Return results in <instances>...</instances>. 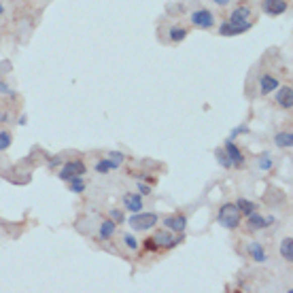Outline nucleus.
<instances>
[{
    "label": "nucleus",
    "mask_w": 293,
    "mask_h": 293,
    "mask_svg": "<svg viewBox=\"0 0 293 293\" xmlns=\"http://www.w3.org/2000/svg\"><path fill=\"white\" fill-rule=\"evenodd\" d=\"M270 223H274V219H264L261 215H257V210L255 213H251L249 215V229H264V227H268Z\"/></svg>",
    "instance_id": "nucleus-15"
},
{
    "label": "nucleus",
    "mask_w": 293,
    "mask_h": 293,
    "mask_svg": "<svg viewBox=\"0 0 293 293\" xmlns=\"http://www.w3.org/2000/svg\"><path fill=\"white\" fill-rule=\"evenodd\" d=\"M236 206H238V210H240V215H245V217H249L251 213H255V210H257V206H255L251 200H247V198L236 200Z\"/></svg>",
    "instance_id": "nucleus-20"
},
{
    "label": "nucleus",
    "mask_w": 293,
    "mask_h": 293,
    "mask_svg": "<svg viewBox=\"0 0 293 293\" xmlns=\"http://www.w3.org/2000/svg\"><path fill=\"white\" fill-rule=\"evenodd\" d=\"M251 15H253V9H251L249 5H240V7H236L234 11L229 13V22L236 24V26H247L251 30V28H253Z\"/></svg>",
    "instance_id": "nucleus-3"
},
{
    "label": "nucleus",
    "mask_w": 293,
    "mask_h": 293,
    "mask_svg": "<svg viewBox=\"0 0 293 293\" xmlns=\"http://www.w3.org/2000/svg\"><path fill=\"white\" fill-rule=\"evenodd\" d=\"M240 134H249V128L247 126H238V128H234L229 132V138H236V136H240Z\"/></svg>",
    "instance_id": "nucleus-28"
},
{
    "label": "nucleus",
    "mask_w": 293,
    "mask_h": 293,
    "mask_svg": "<svg viewBox=\"0 0 293 293\" xmlns=\"http://www.w3.org/2000/svg\"><path fill=\"white\" fill-rule=\"evenodd\" d=\"M66 183H70V185H68V189L73 191V194H83V191H85V181L81 179V177H73V179H68Z\"/></svg>",
    "instance_id": "nucleus-22"
},
{
    "label": "nucleus",
    "mask_w": 293,
    "mask_h": 293,
    "mask_svg": "<svg viewBox=\"0 0 293 293\" xmlns=\"http://www.w3.org/2000/svg\"><path fill=\"white\" fill-rule=\"evenodd\" d=\"M276 104H278L280 108L291 110V106H293V89H291V85H285V87L278 89V94H276Z\"/></svg>",
    "instance_id": "nucleus-10"
},
{
    "label": "nucleus",
    "mask_w": 293,
    "mask_h": 293,
    "mask_svg": "<svg viewBox=\"0 0 293 293\" xmlns=\"http://www.w3.org/2000/svg\"><path fill=\"white\" fill-rule=\"evenodd\" d=\"M5 121H9V113H5V110H0V124H5Z\"/></svg>",
    "instance_id": "nucleus-35"
},
{
    "label": "nucleus",
    "mask_w": 293,
    "mask_h": 293,
    "mask_svg": "<svg viewBox=\"0 0 293 293\" xmlns=\"http://www.w3.org/2000/svg\"><path fill=\"white\" fill-rule=\"evenodd\" d=\"M62 166V157H51L49 159V168H60Z\"/></svg>",
    "instance_id": "nucleus-32"
},
{
    "label": "nucleus",
    "mask_w": 293,
    "mask_h": 293,
    "mask_svg": "<svg viewBox=\"0 0 293 293\" xmlns=\"http://www.w3.org/2000/svg\"><path fill=\"white\" fill-rule=\"evenodd\" d=\"M261 9H264L266 15L276 17V15H282L287 11L289 3H287V0H264V3H261Z\"/></svg>",
    "instance_id": "nucleus-7"
},
{
    "label": "nucleus",
    "mask_w": 293,
    "mask_h": 293,
    "mask_svg": "<svg viewBox=\"0 0 293 293\" xmlns=\"http://www.w3.org/2000/svg\"><path fill=\"white\" fill-rule=\"evenodd\" d=\"M124 242H126V247L130 251H136L138 249V240L132 236V234H124Z\"/></svg>",
    "instance_id": "nucleus-26"
},
{
    "label": "nucleus",
    "mask_w": 293,
    "mask_h": 293,
    "mask_svg": "<svg viewBox=\"0 0 293 293\" xmlns=\"http://www.w3.org/2000/svg\"><path fill=\"white\" fill-rule=\"evenodd\" d=\"M213 3H215V5H219V7H227V5L231 3V0H213Z\"/></svg>",
    "instance_id": "nucleus-34"
},
{
    "label": "nucleus",
    "mask_w": 293,
    "mask_h": 293,
    "mask_svg": "<svg viewBox=\"0 0 293 293\" xmlns=\"http://www.w3.org/2000/svg\"><path fill=\"white\" fill-rule=\"evenodd\" d=\"M274 89H278V79L274 75H264L259 79V92L261 96H268L270 92H274Z\"/></svg>",
    "instance_id": "nucleus-13"
},
{
    "label": "nucleus",
    "mask_w": 293,
    "mask_h": 293,
    "mask_svg": "<svg viewBox=\"0 0 293 293\" xmlns=\"http://www.w3.org/2000/svg\"><path fill=\"white\" fill-rule=\"evenodd\" d=\"M274 143L278 149H291L293 147V134L289 130L287 132H278V134H274Z\"/></svg>",
    "instance_id": "nucleus-19"
},
{
    "label": "nucleus",
    "mask_w": 293,
    "mask_h": 293,
    "mask_svg": "<svg viewBox=\"0 0 293 293\" xmlns=\"http://www.w3.org/2000/svg\"><path fill=\"white\" fill-rule=\"evenodd\" d=\"M189 19L196 28H202V30H210L215 26V15H213V11H208V9H196V11L189 15Z\"/></svg>",
    "instance_id": "nucleus-4"
},
{
    "label": "nucleus",
    "mask_w": 293,
    "mask_h": 293,
    "mask_svg": "<svg viewBox=\"0 0 293 293\" xmlns=\"http://www.w3.org/2000/svg\"><path fill=\"white\" fill-rule=\"evenodd\" d=\"M0 94H13V89L9 87V85H5L3 81H0Z\"/></svg>",
    "instance_id": "nucleus-33"
},
{
    "label": "nucleus",
    "mask_w": 293,
    "mask_h": 293,
    "mask_svg": "<svg viewBox=\"0 0 293 293\" xmlns=\"http://www.w3.org/2000/svg\"><path fill=\"white\" fill-rule=\"evenodd\" d=\"M168 36H170V40H172V43H181V40H185V36H187V28H181V26L170 28Z\"/></svg>",
    "instance_id": "nucleus-23"
},
{
    "label": "nucleus",
    "mask_w": 293,
    "mask_h": 293,
    "mask_svg": "<svg viewBox=\"0 0 293 293\" xmlns=\"http://www.w3.org/2000/svg\"><path fill=\"white\" fill-rule=\"evenodd\" d=\"M164 225H166V229H170V231H185V227H187V217L185 215H170V217H166L164 219Z\"/></svg>",
    "instance_id": "nucleus-9"
},
{
    "label": "nucleus",
    "mask_w": 293,
    "mask_h": 293,
    "mask_svg": "<svg viewBox=\"0 0 293 293\" xmlns=\"http://www.w3.org/2000/svg\"><path fill=\"white\" fill-rule=\"evenodd\" d=\"M225 153H227V157H229V161H231V168H242V166H245V155H242V151L234 145V143H231V140H227V143H225Z\"/></svg>",
    "instance_id": "nucleus-8"
},
{
    "label": "nucleus",
    "mask_w": 293,
    "mask_h": 293,
    "mask_svg": "<svg viewBox=\"0 0 293 293\" xmlns=\"http://www.w3.org/2000/svg\"><path fill=\"white\" fill-rule=\"evenodd\" d=\"M119 166H121V164H117L115 159H110V157H108V159H100L94 168H96V172H98V174H108L110 170H117Z\"/></svg>",
    "instance_id": "nucleus-17"
},
{
    "label": "nucleus",
    "mask_w": 293,
    "mask_h": 293,
    "mask_svg": "<svg viewBox=\"0 0 293 293\" xmlns=\"http://www.w3.org/2000/svg\"><path fill=\"white\" fill-rule=\"evenodd\" d=\"M280 257L287 261V264H291L293 261V238L287 236L285 240L280 242Z\"/></svg>",
    "instance_id": "nucleus-18"
},
{
    "label": "nucleus",
    "mask_w": 293,
    "mask_h": 293,
    "mask_svg": "<svg viewBox=\"0 0 293 293\" xmlns=\"http://www.w3.org/2000/svg\"><path fill=\"white\" fill-rule=\"evenodd\" d=\"M257 168H259V170H264V172H268V170L274 168V159L270 157L268 151H264V153L259 155V159H257Z\"/></svg>",
    "instance_id": "nucleus-21"
},
{
    "label": "nucleus",
    "mask_w": 293,
    "mask_h": 293,
    "mask_svg": "<svg viewBox=\"0 0 293 293\" xmlns=\"http://www.w3.org/2000/svg\"><path fill=\"white\" fill-rule=\"evenodd\" d=\"M115 221L113 219H106V221H102L100 223V229H98V236H100V240H110L115 236Z\"/></svg>",
    "instance_id": "nucleus-16"
},
{
    "label": "nucleus",
    "mask_w": 293,
    "mask_h": 293,
    "mask_svg": "<svg viewBox=\"0 0 293 293\" xmlns=\"http://www.w3.org/2000/svg\"><path fill=\"white\" fill-rule=\"evenodd\" d=\"M145 251H147V253H155V251H159L157 245L153 242V238H147V242H145Z\"/></svg>",
    "instance_id": "nucleus-29"
},
{
    "label": "nucleus",
    "mask_w": 293,
    "mask_h": 293,
    "mask_svg": "<svg viewBox=\"0 0 293 293\" xmlns=\"http://www.w3.org/2000/svg\"><path fill=\"white\" fill-rule=\"evenodd\" d=\"M11 143H13L11 134H9L7 130H0V151H7L9 147H11Z\"/></svg>",
    "instance_id": "nucleus-25"
},
{
    "label": "nucleus",
    "mask_w": 293,
    "mask_h": 293,
    "mask_svg": "<svg viewBox=\"0 0 293 293\" xmlns=\"http://www.w3.org/2000/svg\"><path fill=\"white\" fill-rule=\"evenodd\" d=\"M85 164L81 159H70L66 161V164L62 166V170H60V179L62 181H68V179H73V177H83L85 174Z\"/></svg>",
    "instance_id": "nucleus-5"
},
{
    "label": "nucleus",
    "mask_w": 293,
    "mask_h": 293,
    "mask_svg": "<svg viewBox=\"0 0 293 293\" xmlns=\"http://www.w3.org/2000/svg\"><path fill=\"white\" fill-rule=\"evenodd\" d=\"M181 240H183V236H172V231H170V229L157 231V234L153 236V242L157 245V249H174Z\"/></svg>",
    "instance_id": "nucleus-6"
},
{
    "label": "nucleus",
    "mask_w": 293,
    "mask_h": 293,
    "mask_svg": "<svg viewBox=\"0 0 293 293\" xmlns=\"http://www.w3.org/2000/svg\"><path fill=\"white\" fill-rule=\"evenodd\" d=\"M240 217H242V215H240L238 206L231 204V202H225V204L219 208L217 221H219L221 227H225V229H236V227L240 225Z\"/></svg>",
    "instance_id": "nucleus-1"
},
{
    "label": "nucleus",
    "mask_w": 293,
    "mask_h": 293,
    "mask_svg": "<svg viewBox=\"0 0 293 293\" xmlns=\"http://www.w3.org/2000/svg\"><path fill=\"white\" fill-rule=\"evenodd\" d=\"M138 194L140 196H151V187L147 183H138Z\"/></svg>",
    "instance_id": "nucleus-31"
},
{
    "label": "nucleus",
    "mask_w": 293,
    "mask_h": 293,
    "mask_svg": "<svg viewBox=\"0 0 293 293\" xmlns=\"http://www.w3.org/2000/svg\"><path fill=\"white\" fill-rule=\"evenodd\" d=\"M3 13H5V7H3V5H0V15H3Z\"/></svg>",
    "instance_id": "nucleus-36"
},
{
    "label": "nucleus",
    "mask_w": 293,
    "mask_h": 293,
    "mask_svg": "<svg viewBox=\"0 0 293 293\" xmlns=\"http://www.w3.org/2000/svg\"><path fill=\"white\" fill-rule=\"evenodd\" d=\"M247 253L251 255V259L257 261V264H264V261H268V253L266 249L259 245V242H249L247 245Z\"/></svg>",
    "instance_id": "nucleus-12"
},
{
    "label": "nucleus",
    "mask_w": 293,
    "mask_h": 293,
    "mask_svg": "<svg viewBox=\"0 0 293 293\" xmlns=\"http://www.w3.org/2000/svg\"><path fill=\"white\" fill-rule=\"evenodd\" d=\"M157 219L159 217L155 213H143V210H140V213H132V217L128 219V223L134 231H145V229L155 227Z\"/></svg>",
    "instance_id": "nucleus-2"
},
{
    "label": "nucleus",
    "mask_w": 293,
    "mask_h": 293,
    "mask_svg": "<svg viewBox=\"0 0 293 293\" xmlns=\"http://www.w3.org/2000/svg\"><path fill=\"white\" fill-rule=\"evenodd\" d=\"M110 159H115L117 161V164H121V161H124L126 159V155L124 153H121V151H110V155H108Z\"/></svg>",
    "instance_id": "nucleus-30"
},
{
    "label": "nucleus",
    "mask_w": 293,
    "mask_h": 293,
    "mask_svg": "<svg viewBox=\"0 0 293 293\" xmlns=\"http://www.w3.org/2000/svg\"><path fill=\"white\" fill-rule=\"evenodd\" d=\"M247 30H249L247 26H236L231 22H223L219 26V34L221 36H238V34H245Z\"/></svg>",
    "instance_id": "nucleus-14"
},
{
    "label": "nucleus",
    "mask_w": 293,
    "mask_h": 293,
    "mask_svg": "<svg viewBox=\"0 0 293 293\" xmlns=\"http://www.w3.org/2000/svg\"><path fill=\"white\" fill-rule=\"evenodd\" d=\"M124 206L130 210V213H140L143 206H145L143 196H140V194H126L124 196Z\"/></svg>",
    "instance_id": "nucleus-11"
},
{
    "label": "nucleus",
    "mask_w": 293,
    "mask_h": 293,
    "mask_svg": "<svg viewBox=\"0 0 293 293\" xmlns=\"http://www.w3.org/2000/svg\"><path fill=\"white\" fill-rule=\"evenodd\" d=\"M110 219H113L117 225H119V223H124V221H126L124 213H121V210H117V208H113V210H110Z\"/></svg>",
    "instance_id": "nucleus-27"
},
{
    "label": "nucleus",
    "mask_w": 293,
    "mask_h": 293,
    "mask_svg": "<svg viewBox=\"0 0 293 293\" xmlns=\"http://www.w3.org/2000/svg\"><path fill=\"white\" fill-rule=\"evenodd\" d=\"M215 157H217V161H219V164L221 166H223V168H231V161H229V157H227V153H225V149H217L215 151Z\"/></svg>",
    "instance_id": "nucleus-24"
}]
</instances>
